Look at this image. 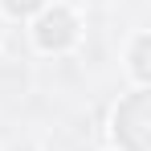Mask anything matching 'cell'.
Masks as SVG:
<instances>
[{
	"label": "cell",
	"instance_id": "obj_1",
	"mask_svg": "<svg viewBox=\"0 0 151 151\" xmlns=\"http://www.w3.org/2000/svg\"><path fill=\"white\" fill-rule=\"evenodd\" d=\"M147 127H151V102H147V86H139L114 110V139H119V147L123 151H151L147 147Z\"/></svg>",
	"mask_w": 151,
	"mask_h": 151
},
{
	"label": "cell",
	"instance_id": "obj_2",
	"mask_svg": "<svg viewBox=\"0 0 151 151\" xmlns=\"http://www.w3.org/2000/svg\"><path fill=\"white\" fill-rule=\"evenodd\" d=\"M33 41L41 53H65L78 41V17L70 8H41L37 12V25H33Z\"/></svg>",
	"mask_w": 151,
	"mask_h": 151
},
{
	"label": "cell",
	"instance_id": "obj_3",
	"mask_svg": "<svg viewBox=\"0 0 151 151\" xmlns=\"http://www.w3.org/2000/svg\"><path fill=\"white\" fill-rule=\"evenodd\" d=\"M147 49H151V37H147V33H139V37H135V45H131V74H135L139 86H147V78H151Z\"/></svg>",
	"mask_w": 151,
	"mask_h": 151
},
{
	"label": "cell",
	"instance_id": "obj_4",
	"mask_svg": "<svg viewBox=\"0 0 151 151\" xmlns=\"http://www.w3.org/2000/svg\"><path fill=\"white\" fill-rule=\"evenodd\" d=\"M0 8H4L12 21H25V17H33V12L45 8V0H0Z\"/></svg>",
	"mask_w": 151,
	"mask_h": 151
}]
</instances>
